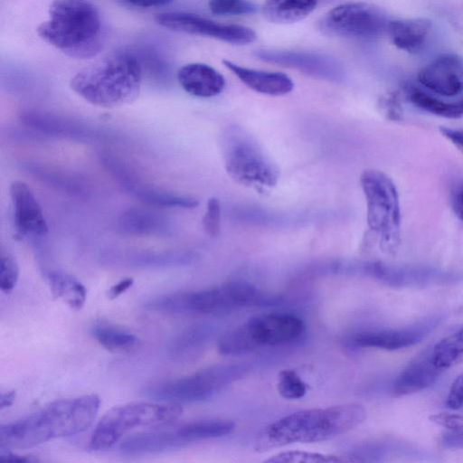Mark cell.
<instances>
[{"label": "cell", "mask_w": 463, "mask_h": 463, "mask_svg": "<svg viewBox=\"0 0 463 463\" xmlns=\"http://www.w3.org/2000/svg\"><path fill=\"white\" fill-rule=\"evenodd\" d=\"M19 278V267L14 255L4 249L0 255V288L8 295L13 292Z\"/></svg>", "instance_id": "35"}, {"label": "cell", "mask_w": 463, "mask_h": 463, "mask_svg": "<svg viewBox=\"0 0 463 463\" xmlns=\"http://www.w3.org/2000/svg\"><path fill=\"white\" fill-rule=\"evenodd\" d=\"M345 461L335 455H327L317 452H309L303 450H288L279 452L272 457L267 458L265 462L278 463V462H312V463H335Z\"/></svg>", "instance_id": "33"}, {"label": "cell", "mask_w": 463, "mask_h": 463, "mask_svg": "<svg viewBox=\"0 0 463 463\" xmlns=\"http://www.w3.org/2000/svg\"><path fill=\"white\" fill-rule=\"evenodd\" d=\"M405 91L408 100L421 110L447 118L463 117V98L447 102L413 85H407Z\"/></svg>", "instance_id": "27"}, {"label": "cell", "mask_w": 463, "mask_h": 463, "mask_svg": "<svg viewBox=\"0 0 463 463\" xmlns=\"http://www.w3.org/2000/svg\"><path fill=\"white\" fill-rule=\"evenodd\" d=\"M221 203L218 198L212 197L207 202L205 213L203 217L204 232L211 237H216L221 228Z\"/></svg>", "instance_id": "37"}, {"label": "cell", "mask_w": 463, "mask_h": 463, "mask_svg": "<svg viewBox=\"0 0 463 463\" xmlns=\"http://www.w3.org/2000/svg\"><path fill=\"white\" fill-rule=\"evenodd\" d=\"M21 118L29 127L52 136L80 138L90 135L80 124L48 113L28 110Z\"/></svg>", "instance_id": "25"}, {"label": "cell", "mask_w": 463, "mask_h": 463, "mask_svg": "<svg viewBox=\"0 0 463 463\" xmlns=\"http://www.w3.org/2000/svg\"><path fill=\"white\" fill-rule=\"evenodd\" d=\"M360 184L366 202V220L370 231L384 250L392 251L400 241L401 209L395 184L384 173L364 170Z\"/></svg>", "instance_id": "8"}, {"label": "cell", "mask_w": 463, "mask_h": 463, "mask_svg": "<svg viewBox=\"0 0 463 463\" xmlns=\"http://www.w3.org/2000/svg\"><path fill=\"white\" fill-rule=\"evenodd\" d=\"M446 405L451 410H458L463 406V373L453 381L449 390Z\"/></svg>", "instance_id": "40"}, {"label": "cell", "mask_w": 463, "mask_h": 463, "mask_svg": "<svg viewBox=\"0 0 463 463\" xmlns=\"http://www.w3.org/2000/svg\"><path fill=\"white\" fill-rule=\"evenodd\" d=\"M278 391L285 399L298 400L306 394L307 385L295 371L285 369L279 373Z\"/></svg>", "instance_id": "34"}, {"label": "cell", "mask_w": 463, "mask_h": 463, "mask_svg": "<svg viewBox=\"0 0 463 463\" xmlns=\"http://www.w3.org/2000/svg\"><path fill=\"white\" fill-rule=\"evenodd\" d=\"M233 429L234 422L229 420H202L182 424L176 430L188 446L195 441L226 436Z\"/></svg>", "instance_id": "29"}, {"label": "cell", "mask_w": 463, "mask_h": 463, "mask_svg": "<svg viewBox=\"0 0 463 463\" xmlns=\"http://www.w3.org/2000/svg\"><path fill=\"white\" fill-rule=\"evenodd\" d=\"M379 107L384 116L391 120L402 118V109L400 96L392 91L382 96L379 99Z\"/></svg>", "instance_id": "38"}, {"label": "cell", "mask_w": 463, "mask_h": 463, "mask_svg": "<svg viewBox=\"0 0 463 463\" xmlns=\"http://www.w3.org/2000/svg\"><path fill=\"white\" fill-rule=\"evenodd\" d=\"M186 446L175 428L128 436L119 447L126 454L139 455L174 451Z\"/></svg>", "instance_id": "22"}, {"label": "cell", "mask_w": 463, "mask_h": 463, "mask_svg": "<svg viewBox=\"0 0 463 463\" xmlns=\"http://www.w3.org/2000/svg\"><path fill=\"white\" fill-rule=\"evenodd\" d=\"M439 131L463 153V129L440 127Z\"/></svg>", "instance_id": "42"}, {"label": "cell", "mask_w": 463, "mask_h": 463, "mask_svg": "<svg viewBox=\"0 0 463 463\" xmlns=\"http://www.w3.org/2000/svg\"><path fill=\"white\" fill-rule=\"evenodd\" d=\"M365 418L366 410L357 403L296 411L264 427L254 448L263 452L293 443L331 439L360 425Z\"/></svg>", "instance_id": "2"}, {"label": "cell", "mask_w": 463, "mask_h": 463, "mask_svg": "<svg viewBox=\"0 0 463 463\" xmlns=\"http://www.w3.org/2000/svg\"><path fill=\"white\" fill-rule=\"evenodd\" d=\"M222 63L244 85L256 92L282 96L289 93L294 88V82L285 73L249 69L228 60H223Z\"/></svg>", "instance_id": "21"}, {"label": "cell", "mask_w": 463, "mask_h": 463, "mask_svg": "<svg viewBox=\"0 0 463 463\" xmlns=\"http://www.w3.org/2000/svg\"><path fill=\"white\" fill-rule=\"evenodd\" d=\"M443 372L435 366L430 356V348L414 358L397 376L393 383V392L407 395L433 385Z\"/></svg>", "instance_id": "19"}, {"label": "cell", "mask_w": 463, "mask_h": 463, "mask_svg": "<svg viewBox=\"0 0 463 463\" xmlns=\"http://www.w3.org/2000/svg\"><path fill=\"white\" fill-rule=\"evenodd\" d=\"M16 397L15 391L2 392L0 395V410L10 407Z\"/></svg>", "instance_id": "47"}, {"label": "cell", "mask_w": 463, "mask_h": 463, "mask_svg": "<svg viewBox=\"0 0 463 463\" xmlns=\"http://www.w3.org/2000/svg\"><path fill=\"white\" fill-rule=\"evenodd\" d=\"M431 27L427 18L390 21L387 31L392 43L410 53L418 52L425 44Z\"/></svg>", "instance_id": "23"}, {"label": "cell", "mask_w": 463, "mask_h": 463, "mask_svg": "<svg viewBox=\"0 0 463 463\" xmlns=\"http://www.w3.org/2000/svg\"><path fill=\"white\" fill-rule=\"evenodd\" d=\"M222 153L227 174L235 182L267 192L279 180L276 165L259 142L238 126L228 127L222 137Z\"/></svg>", "instance_id": "6"}, {"label": "cell", "mask_w": 463, "mask_h": 463, "mask_svg": "<svg viewBox=\"0 0 463 463\" xmlns=\"http://www.w3.org/2000/svg\"><path fill=\"white\" fill-rule=\"evenodd\" d=\"M433 364L444 372L463 362V327L430 347Z\"/></svg>", "instance_id": "31"}, {"label": "cell", "mask_w": 463, "mask_h": 463, "mask_svg": "<svg viewBox=\"0 0 463 463\" xmlns=\"http://www.w3.org/2000/svg\"><path fill=\"white\" fill-rule=\"evenodd\" d=\"M282 298L260 290L245 281H230L197 291L173 293L156 298L146 307L167 313L220 314L247 307L279 305Z\"/></svg>", "instance_id": "5"}, {"label": "cell", "mask_w": 463, "mask_h": 463, "mask_svg": "<svg viewBox=\"0 0 463 463\" xmlns=\"http://www.w3.org/2000/svg\"><path fill=\"white\" fill-rule=\"evenodd\" d=\"M119 228L123 232L134 236L165 234L169 230L167 218L144 208H129L119 218Z\"/></svg>", "instance_id": "24"}, {"label": "cell", "mask_w": 463, "mask_h": 463, "mask_svg": "<svg viewBox=\"0 0 463 463\" xmlns=\"http://www.w3.org/2000/svg\"><path fill=\"white\" fill-rule=\"evenodd\" d=\"M418 80L436 94L456 96L463 91V59L455 53H442L420 71Z\"/></svg>", "instance_id": "15"}, {"label": "cell", "mask_w": 463, "mask_h": 463, "mask_svg": "<svg viewBox=\"0 0 463 463\" xmlns=\"http://www.w3.org/2000/svg\"><path fill=\"white\" fill-rule=\"evenodd\" d=\"M441 444L446 448L463 449V430L459 431L448 430L441 438Z\"/></svg>", "instance_id": "41"}, {"label": "cell", "mask_w": 463, "mask_h": 463, "mask_svg": "<svg viewBox=\"0 0 463 463\" xmlns=\"http://www.w3.org/2000/svg\"><path fill=\"white\" fill-rule=\"evenodd\" d=\"M317 5V0H266L262 13L269 22L292 24L306 18Z\"/></svg>", "instance_id": "26"}, {"label": "cell", "mask_w": 463, "mask_h": 463, "mask_svg": "<svg viewBox=\"0 0 463 463\" xmlns=\"http://www.w3.org/2000/svg\"><path fill=\"white\" fill-rule=\"evenodd\" d=\"M177 80L187 93L199 98L217 96L225 87L223 76L203 63H189L183 66L177 72Z\"/></svg>", "instance_id": "20"}, {"label": "cell", "mask_w": 463, "mask_h": 463, "mask_svg": "<svg viewBox=\"0 0 463 463\" xmlns=\"http://www.w3.org/2000/svg\"><path fill=\"white\" fill-rule=\"evenodd\" d=\"M37 33L74 58L92 57L102 44L99 14L87 0H53L49 19L38 26Z\"/></svg>", "instance_id": "4"}, {"label": "cell", "mask_w": 463, "mask_h": 463, "mask_svg": "<svg viewBox=\"0 0 463 463\" xmlns=\"http://www.w3.org/2000/svg\"><path fill=\"white\" fill-rule=\"evenodd\" d=\"M156 22L170 30L209 36L232 44H248L257 38L250 28L238 24H221L197 14L183 12L158 14Z\"/></svg>", "instance_id": "12"}, {"label": "cell", "mask_w": 463, "mask_h": 463, "mask_svg": "<svg viewBox=\"0 0 463 463\" xmlns=\"http://www.w3.org/2000/svg\"><path fill=\"white\" fill-rule=\"evenodd\" d=\"M247 371L248 366L242 364H216L185 377L148 385L141 392L155 402H200L241 379Z\"/></svg>", "instance_id": "9"}, {"label": "cell", "mask_w": 463, "mask_h": 463, "mask_svg": "<svg viewBox=\"0 0 463 463\" xmlns=\"http://www.w3.org/2000/svg\"><path fill=\"white\" fill-rule=\"evenodd\" d=\"M195 256L190 252H135L124 257V263L130 267L162 268L187 265L194 262Z\"/></svg>", "instance_id": "30"}, {"label": "cell", "mask_w": 463, "mask_h": 463, "mask_svg": "<svg viewBox=\"0 0 463 463\" xmlns=\"http://www.w3.org/2000/svg\"><path fill=\"white\" fill-rule=\"evenodd\" d=\"M182 412L181 404L173 402H137L114 407L97 423L90 439V449L107 450L132 430L167 424L179 418Z\"/></svg>", "instance_id": "7"}, {"label": "cell", "mask_w": 463, "mask_h": 463, "mask_svg": "<svg viewBox=\"0 0 463 463\" xmlns=\"http://www.w3.org/2000/svg\"><path fill=\"white\" fill-rule=\"evenodd\" d=\"M105 164L124 190L144 203L158 207L194 208L199 202L193 197L168 193L140 183L114 159L107 158Z\"/></svg>", "instance_id": "16"}, {"label": "cell", "mask_w": 463, "mask_h": 463, "mask_svg": "<svg viewBox=\"0 0 463 463\" xmlns=\"http://www.w3.org/2000/svg\"><path fill=\"white\" fill-rule=\"evenodd\" d=\"M134 284L132 278H127L121 279L118 283L114 284L108 291V296L110 299L118 298L121 294L126 292Z\"/></svg>", "instance_id": "43"}, {"label": "cell", "mask_w": 463, "mask_h": 463, "mask_svg": "<svg viewBox=\"0 0 463 463\" xmlns=\"http://www.w3.org/2000/svg\"><path fill=\"white\" fill-rule=\"evenodd\" d=\"M91 333L99 345L113 353L128 352L138 343L134 334L109 325H97Z\"/></svg>", "instance_id": "32"}, {"label": "cell", "mask_w": 463, "mask_h": 463, "mask_svg": "<svg viewBox=\"0 0 463 463\" xmlns=\"http://www.w3.org/2000/svg\"><path fill=\"white\" fill-rule=\"evenodd\" d=\"M385 14L364 3H349L331 9L322 18L320 27L327 34L343 37H375L388 25Z\"/></svg>", "instance_id": "11"}, {"label": "cell", "mask_w": 463, "mask_h": 463, "mask_svg": "<svg viewBox=\"0 0 463 463\" xmlns=\"http://www.w3.org/2000/svg\"><path fill=\"white\" fill-rule=\"evenodd\" d=\"M260 60L289 68H294L312 76L335 80L342 71L339 64L332 58L321 54L259 50L255 52Z\"/></svg>", "instance_id": "18"}, {"label": "cell", "mask_w": 463, "mask_h": 463, "mask_svg": "<svg viewBox=\"0 0 463 463\" xmlns=\"http://www.w3.org/2000/svg\"><path fill=\"white\" fill-rule=\"evenodd\" d=\"M437 324L438 320L432 318L405 327L364 331L354 335L349 342L356 347L399 350L420 342Z\"/></svg>", "instance_id": "14"}, {"label": "cell", "mask_w": 463, "mask_h": 463, "mask_svg": "<svg viewBox=\"0 0 463 463\" xmlns=\"http://www.w3.org/2000/svg\"><path fill=\"white\" fill-rule=\"evenodd\" d=\"M123 2L138 7H156L166 5L173 0H122Z\"/></svg>", "instance_id": "46"}, {"label": "cell", "mask_w": 463, "mask_h": 463, "mask_svg": "<svg viewBox=\"0 0 463 463\" xmlns=\"http://www.w3.org/2000/svg\"><path fill=\"white\" fill-rule=\"evenodd\" d=\"M141 80V66L136 56L117 52L80 71L70 85L88 102L111 109L133 102L138 97Z\"/></svg>", "instance_id": "3"}, {"label": "cell", "mask_w": 463, "mask_h": 463, "mask_svg": "<svg viewBox=\"0 0 463 463\" xmlns=\"http://www.w3.org/2000/svg\"><path fill=\"white\" fill-rule=\"evenodd\" d=\"M430 420L443 426L449 431H459L463 430V415L458 413L439 412L430 416Z\"/></svg>", "instance_id": "39"}, {"label": "cell", "mask_w": 463, "mask_h": 463, "mask_svg": "<svg viewBox=\"0 0 463 463\" xmlns=\"http://www.w3.org/2000/svg\"><path fill=\"white\" fill-rule=\"evenodd\" d=\"M364 273L394 288L424 287L457 281L458 274L421 265H392L368 261L361 265Z\"/></svg>", "instance_id": "13"}, {"label": "cell", "mask_w": 463, "mask_h": 463, "mask_svg": "<svg viewBox=\"0 0 463 463\" xmlns=\"http://www.w3.org/2000/svg\"><path fill=\"white\" fill-rule=\"evenodd\" d=\"M0 460L1 461H13V462H35L38 461L36 458L32 456H24L14 453L10 449H0Z\"/></svg>", "instance_id": "44"}, {"label": "cell", "mask_w": 463, "mask_h": 463, "mask_svg": "<svg viewBox=\"0 0 463 463\" xmlns=\"http://www.w3.org/2000/svg\"><path fill=\"white\" fill-rule=\"evenodd\" d=\"M10 196L16 233L21 237L45 235L48 225L30 187L22 181H14L10 185Z\"/></svg>", "instance_id": "17"}, {"label": "cell", "mask_w": 463, "mask_h": 463, "mask_svg": "<svg viewBox=\"0 0 463 463\" xmlns=\"http://www.w3.org/2000/svg\"><path fill=\"white\" fill-rule=\"evenodd\" d=\"M100 400L96 394L60 399L23 419L0 426V449H28L80 433L94 422Z\"/></svg>", "instance_id": "1"}, {"label": "cell", "mask_w": 463, "mask_h": 463, "mask_svg": "<svg viewBox=\"0 0 463 463\" xmlns=\"http://www.w3.org/2000/svg\"><path fill=\"white\" fill-rule=\"evenodd\" d=\"M52 294L65 302L71 308L80 309L87 298L84 285L72 275L61 271H51L46 275Z\"/></svg>", "instance_id": "28"}, {"label": "cell", "mask_w": 463, "mask_h": 463, "mask_svg": "<svg viewBox=\"0 0 463 463\" xmlns=\"http://www.w3.org/2000/svg\"><path fill=\"white\" fill-rule=\"evenodd\" d=\"M305 331L303 320L292 314H269L253 317L224 335L219 352L225 355L251 353L265 346H275L298 339Z\"/></svg>", "instance_id": "10"}, {"label": "cell", "mask_w": 463, "mask_h": 463, "mask_svg": "<svg viewBox=\"0 0 463 463\" xmlns=\"http://www.w3.org/2000/svg\"><path fill=\"white\" fill-rule=\"evenodd\" d=\"M451 204L455 215L463 221V184L454 192Z\"/></svg>", "instance_id": "45"}, {"label": "cell", "mask_w": 463, "mask_h": 463, "mask_svg": "<svg viewBox=\"0 0 463 463\" xmlns=\"http://www.w3.org/2000/svg\"><path fill=\"white\" fill-rule=\"evenodd\" d=\"M209 8L218 15L250 14L257 11V6L246 0H209Z\"/></svg>", "instance_id": "36"}]
</instances>
